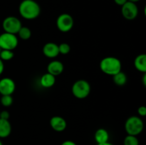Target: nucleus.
I'll return each mask as SVG.
<instances>
[{"mask_svg": "<svg viewBox=\"0 0 146 145\" xmlns=\"http://www.w3.org/2000/svg\"><path fill=\"white\" fill-rule=\"evenodd\" d=\"M19 13L25 19H35L39 16L41 7L34 0H23L19 6Z\"/></svg>", "mask_w": 146, "mask_h": 145, "instance_id": "1", "label": "nucleus"}, {"mask_svg": "<svg viewBox=\"0 0 146 145\" xmlns=\"http://www.w3.org/2000/svg\"><path fill=\"white\" fill-rule=\"evenodd\" d=\"M121 68L122 64L121 61L116 57H105L100 62V69L106 75L113 76L121 71Z\"/></svg>", "mask_w": 146, "mask_h": 145, "instance_id": "2", "label": "nucleus"}, {"mask_svg": "<svg viewBox=\"0 0 146 145\" xmlns=\"http://www.w3.org/2000/svg\"><path fill=\"white\" fill-rule=\"evenodd\" d=\"M143 122L140 117H129L125 121V129L128 135L138 136L143 132Z\"/></svg>", "mask_w": 146, "mask_h": 145, "instance_id": "3", "label": "nucleus"}, {"mask_svg": "<svg viewBox=\"0 0 146 145\" xmlns=\"http://www.w3.org/2000/svg\"><path fill=\"white\" fill-rule=\"evenodd\" d=\"M91 90V85L88 81L85 80H78L73 84L71 92L73 95L77 99L82 100L85 99L90 95Z\"/></svg>", "mask_w": 146, "mask_h": 145, "instance_id": "4", "label": "nucleus"}, {"mask_svg": "<svg viewBox=\"0 0 146 145\" xmlns=\"http://www.w3.org/2000/svg\"><path fill=\"white\" fill-rule=\"evenodd\" d=\"M22 26L21 21L17 17L14 16H9L6 17L2 22V28L4 32L16 34Z\"/></svg>", "mask_w": 146, "mask_h": 145, "instance_id": "5", "label": "nucleus"}, {"mask_svg": "<svg viewBox=\"0 0 146 145\" xmlns=\"http://www.w3.org/2000/svg\"><path fill=\"white\" fill-rule=\"evenodd\" d=\"M19 40L16 34L3 33L0 35V47L2 50L13 51L17 47Z\"/></svg>", "mask_w": 146, "mask_h": 145, "instance_id": "6", "label": "nucleus"}, {"mask_svg": "<svg viewBox=\"0 0 146 145\" xmlns=\"http://www.w3.org/2000/svg\"><path fill=\"white\" fill-rule=\"evenodd\" d=\"M74 20L71 15L67 13L60 14L56 19V26L60 31L66 33L71 31L74 27Z\"/></svg>", "mask_w": 146, "mask_h": 145, "instance_id": "7", "label": "nucleus"}, {"mask_svg": "<svg viewBox=\"0 0 146 145\" xmlns=\"http://www.w3.org/2000/svg\"><path fill=\"white\" fill-rule=\"evenodd\" d=\"M121 14L127 20H133L138 16V8L136 4L131 1H127L121 6Z\"/></svg>", "mask_w": 146, "mask_h": 145, "instance_id": "8", "label": "nucleus"}, {"mask_svg": "<svg viewBox=\"0 0 146 145\" xmlns=\"http://www.w3.org/2000/svg\"><path fill=\"white\" fill-rule=\"evenodd\" d=\"M15 90L16 83L13 79L6 77L0 80V94L1 95H11Z\"/></svg>", "mask_w": 146, "mask_h": 145, "instance_id": "9", "label": "nucleus"}, {"mask_svg": "<svg viewBox=\"0 0 146 145\" xmlns=\"http://www.w3.org/2000/svg\"><path fill=\"white\" fill-rule=\"evenodd\" d=\"M51 127L55 132H64L67 127L66 120L61 116H54L51 118L49 121Z\"/></svg>", "mask_w": 146, "mask_h": 145, "instance_id": "10", "label": "nucleus"}, {"mask_svg": "<svg viewBox=\"0 0 146 145\" xmlns=\"http://www.w3.org/2000/svg\"><path fill=\"white\" fill-rule=\"evenodd\" d=\"M42 51L44 55L48 58H55L59 55L58 45L53 42H48L44 44Z\"/></svg>", "mask_w": 146, "mask_h": 145, "instance_id": "11", "label": "nucleus"}, {"mask_svg": "<svg viewBox=\"0 0 146 145\" xmlns=\"http://www.w3.org/2000/svg\"><path fill=\"white\" fill-rule=\"evenodd\" d=\"M47 72L54 75V76H58L61 75L64 70V64L59 61H52L48 64L47 65Z\"/></svg>", "mask_w": 146, "mask_h": 145, "instance_id": "12", "label": "nucleus"}, {"mask_svg": "<svg viewBox=\"0 0 146 145\" xmlns=\"http://www.w3.org/2000/svg\"><path fill=\"white\" fill-rule=\"evenodd\" d=\"M11 125L9 120L0 119V139L7 138L11 133Z\"/></svg>", "mask_w": 146, "mask_h": 145, "instance_id": "13", "label": "nucleus"}, {"mask_svg": "<svg viewBox=\"0 0 146 145\" xmlns=\"http://www.w3.org/2000/svg\"><path fill=\"white\" fill-rule=\"evenodd\" d=\"M94 139L97 144H104L108 142L109 140V134L108 132L104 128H99L97 129L94 134Z\"/></svg>", "mask_w": 146, "mask_h": 145, "instance_id": "14", "label": "nucleus"}, {"mask_svg": "<svg viewBox=\"0 0 146 145\" xmlns=\"http://www.w3.org/2000/svg\"><path fill=\"white\" fill-rule=\"evenodd\" d=\"M56 83V77L51 74L46 72L40 78V85L44 88H50Z\"/></svg>", "mask_w": 146, "mask_h": 145, "instance_id": "15", "label": "nucleus"}, {"mask_svg": "<svg viewBox=\"0 0 146 145\" xmlns=\"http://www.w3.org/2000/svg\"><path fill=\"white\" fill-rule=\"evenodd\" d=\"M134 66L137 71L145 73L146 72V55L141 53L137 55L134 60Z\"/></svg>", "mask_w": 146, "mask_h": 145, "instance_id": "16", "label": "nucleus"}, {"mask_svg": "<svg viewBox=\"0 0 146 145\" xmlns=\"http://www.w3.org/2000/svg\"><path fill=\"white\" fill-rule=\"evenodd\" d=\"M113 81L114 83L118 86H123L127 82V75L126 74L122 71L113 75Z\"/></svg>", "mask_w": 146, "mask_h": 145, "instance_id": "17", "label": "nucleus"}, {"mask_svg": "<svg viewBox=\"0 0 146 145\" xmlns=\"http://www.w3.org/2000/svg\"><path fill=\"white\" fill-rule=\"evenodd\" d=\"M19 37L21 38L23 41H27V40H29L31 36V29H30L29 27L27 26H21V28H20L19 31L17 33Z\"/></svg>", "mask_w": 146, "mask_h": 145, "instance_id": "18", "label": "nucleus"}, {"mask_svg": "<svg viewBox=\"0 0 146 145\" xmlns=\"http://www.w3.org/2000/svg\"><path fill=\"white\" fill-rule=\"evenodd\" d=\"M14 56V53L10 50H1L0 53V58L3 61H8L12 59Z\"/></svg>", "mask_w": 146, "mask_h": 145, "instance_id": "19", "label": "nucleus"}, {"mask_svg": "<svg viewBox=\"0 0 146 145\" xmlns=\"http://www.w3.org/2000/svg\"><path fill=\"white\" fill-rule=\"evenodd\" d=\"M123 145H139V140L137 136L128 134L124 139Z\"/></svg>", "mask_w": 146, "mask_h": 145, "instance_id": "20", "label": "nucleus"}, {"mask_svg": "<svg viewBox=\"0 0 146 145\" xmlns=\"http://www.w3.org/2000/svg\"><path fill=\"white\" fill-rule=\"evenodd\" d=\"M13 98L11 95H1V99H0V102H1V105L6 107H10L13 103Z\"/></svg>", "mask_w": 146, "mask_h": 145, "instance_id": "21", "label": "nucleus"}, {"mask_svg": "<svg viewBox=\"0 0 146 145\" xmlns=\"http://www.w3.org/2000/svg\"><path fill=\"white\" fill-rule=\"evenodd\" d=\"M58 51L59 54L66 55L71 51V46L67 43H61L60 45H58Z\"/></svg>", "mask_w": 146, "mask_h": 145, "instance_id": "22", "label": "nucleus"}, {"mask_svg": "<svg viewBox=\"0 0 146 145\" xmlns=\"http://www.w3.org/2000/svg\"><path fill=\"white\" fill-rule=\"evenodd\" d=\"M9 117L10 114L7 110H3L0 112V119L9 120Z\"/></svg>", "mask_w": 146, "mask_h": 145, "instance_id": "23", "label": "nucleus"}, {"mask_svg": "<svg viewBox=\"0 0 146 145\" xmlns=\"http://www.w3.org/2000/svg\"><path fill=\"white\" fill-rule=\"evenodd\" d=\"M138 114L140 117H145L146 115V107L144 105L138 108Z\"/></svg>", "mask_w": 146, "mask_h": 145, "instance_id": "24", "label": "nucleus"}, {"mask_svg": "<svg viewBox=\"0 0 146 145\" xmlns=\"http://www.w3.org/2000/svg\"><path fill=\"white\" fill-rule=\"evenodd\" d=\"M114 2L115 3V4H117V5L118 6H123L124 4H125V3L128 1V0H113Z\"/></svg>", "mask_w": 146, "mask_h": 145, "instance_id": "25", "label": "nucleus"}, {"mask_svg": "<svg viewBox=\"0 0 146 145\" xmlns=\"http://www.w3.org/2000/svg\"><path fill=\"white\" fill-rule=\"evenodd\" d=\"M61 145H77L74 142L71 140H66L61 143Z\"/></svg>", "mask_w": 146, "mask_h": 145, "instance_id": "26", "label": "nucleus"}, {"mask_svg": "<svg viewBox=\"0 0 146 145\" xmlns=\"http://www.w3.org/2000/svg\"><path fill=\"white\" fill-rule=\"evenodd\" d=\"M4 61L2 60H1L0 58V75L2 74V72H4Z\"/></svg>", "mask_w": 146, "mask_h": 145, "instance_id": "27", "label": "nucleus"}, {"mask_svg": "<svg viewBox=\"0 0 146 145\" xmlns=\"http://www.w3.org/2000/svg\"><path fill=\"white\" fill-rule=\"evenodd\" d=\"M143 85L145 86L146 85V74H145V72L144 73L143 77Z\"/></svg>", "mask_w": 146, "mask_h": 145, "instance_id": "28", "label": "nucleus"}, {"mask_svg": "<svg viewBox=\"0 0 146 145\" xmlns=\"http://www.w3.org/2000/svg\"><path fill=\"white\" fill-rule=\"evenodd\" d=\"M97 145H113V144L110 143V142H106V143H104V144H97Z\"/></svg>", "mask_w": 146, "mask_h": 145, "instance_id": "29", "label": "nucleus"}, {"mask_svg": "<svg viewBox=\"0 0 146 145\" xmlns=\"http://www.w3.org/2000/svg\"><path fill=\"white\" fill-rule=\"evenodd\" d=\"M128 1H131V2H133V3H135L136 4V2H138V1H140L141 0H128Z\"/></svg>", "mask_w": 146, "mask_h": 145, "instance_id": "30", "label": "nucleus"}, {"mask_svg": "<svg viewBox=\"0 0 146 145\" xmlns=\"http://www.w3.org/2000/svg\"><path fill=\"white\" fill-rule=\"evenodd\" d=\"M0 145H3V143H2V142L1 141V139H0Z\"/></svg>", "mask_w": 146, "mask_h": 145, "instance_id": "31", "label": "nucleus"}, {"mask_svg": "<svg viewBox=\"0 0 146 145\" xmlns=\"http://www.w3.org/2000/svg\"><path fill=\"white\" fill-rule=\"evenodd\" d=\"M1 50H2V49H1V47H0V53H1Z\"/></svg>", "mask_w": 146, "mask_h": 145, "instance_id": "32", "label": "nucleus"}]
</instances>
